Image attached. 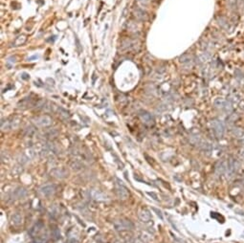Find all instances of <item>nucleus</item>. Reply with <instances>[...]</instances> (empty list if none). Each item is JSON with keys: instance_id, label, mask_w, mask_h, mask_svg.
Here are the masks:
<instances>
[{"instance_id": "1", "label": "nucleus", "mask_w": 244, "mask_h": 243, "mask_svg": "<svg viewBox=\"0 0 244 243\" xmlns=\"http://www.w3.org/2000/svg\"><path fill=\"white\" fill-rule=\"evenodd\" d=\"M212 130L214 132V135L217 138H222L225 132V126L223 124V122L219 120H214L212 122Z\"/></svg>"}, {"instance_id": "2", "label": "nucleus", "mask_w": 244, "mask_h": 243, "mask_svg": "<svg viewBox=\"0 0 244 243\" xmlns=\"http://www.w3.org/2000/svg\"><path fill=\"white\" fill-rule=\"evenodd\" d=\"M214 104L216 108H219V109H222V110H231L232 109V106H231V103L229 101H227L226 100L222 98H217L214 100Z\"/></svg>"}, {"instance_id": "3", "label": "nucleus", "mask_w": 244, "mask_h": 243, "mask_svg": "<svg viewBox=\"0 0 244 243\" xmlns=\"http://www.w3.org/2000/svg\"><path fill=\"white\" fill-rule=\"evenodd\" d=\"M139 117H140V119L143 121V122H145L146 124L151 125L154 124V118L151 116V114L148 113V112L141 111L140 114H139Z\"/></svg>"}, {"instance_id": "4", "label": "nucleus", "mask_w": 244, "mask_h": 243, "mask_svg": "<svg viewBox=\"0 0 244 243\" xmlns=\"http://www.w3.org/2000/svg\"><path fill=\"white\" fill-rule=\"evenodd\" d=\"M129 227H133V225L129 221L119 220L115 223V228L117 230H127V229H129Z\"/></svg>"}, {"instance_id": "5", "label": "nucleus", "mask_w": 244, "mask_h": 243, "mask_svg": "<svg viewBox=\"0 0 244 243\" xmlns=\"http://www.w3.org/2000/svg\"><path fill=\"white\" fill-rule=\"evenodd\" d=\"M51 119L47 116H42V117H39V118H36V122L41 126H47V125H50L51 124Z\"/></svg>"}, {"instance_id": "6", "label": "nucleus", "mask_w": 244, "mask_h": 243, "mask_svg": "<svg viewBox=\"0 0 244 243\" xmlns=\"http://www.w3.org/2000/svg\"><path fill=\"white\" fill-rule=\"evenodd\" d=\"M116 192H117L118 196L123 198V199H125V198H127L128 196V192L127 190V189L123 186L117 187L116 188Z\"/></svg>"}, {"instance_id": "7", "label": "nucleus", "mask_w": 244, "mask_h": 243, "mask_svg": "<svg viewBox=\"0 0 244 243\" xmlns=\"http://www.w3.org/2000/svg\"><path fill=\"white\" fill-rule=\"evenodd\" d=\"M235 160H233V159H230L229 161H228L227 163V171L229 172L230 176H232L233 173L235 172Z\"/></svg>"}, {"instance_id": "8", "label": "nucleus", "mask_w": 244, "mask_h": 243, "mask_svg": "<svg viewBox=\"0 0 244 243\" xmlns=\"http://www.w3.org/2000/svg\"><path fill=\"white\" fill-rule=\"evenodd\" d=\"M135 15H136V17H137L139 20H145L146 18V13L144 12L143 10L141 9V8H139V7L135 8Z\"/></svg>"}, {"instance_id": "9", "label": "nucleus", "mask_w": 244, "mask_h": 243, "mask_svg": "<svg viewBox=\"0 0 244 243\" xmlns=\"http://www.w3.org/2000/svg\"><path fill=\"white\" fill-rule=\"evenodd\" d=\"M54 192H55V187L51 186V185H49V186H45L44 188L41 189V192H42L44 195H51L52 193H54Z\"/></svg>"}, {"instance_id": "10", "label": "nucleus", "mask_w": 244, "mask_h": 243, "mask_svg": "<svg viewBox=\"0 0 244 243\" xmlns=\"http://www.w3.org/2000/svg\"><path fill=\"white\" fill-rule=\"evenodd\" d=\"M26 40H27V38H26L25 36H23V35H22V36H17L16 40H15L14 45H15V46H20V45H22V44H24V43H25Z\"/></svg>"}, {"instance_id": "11", "label": "nucleus", "mask_w": 244, "mask_h": 243, "mask_svg": "<svg viewBox=\"0 0 244 243\" xmlns=\"http://www.w3.org/2000/svg\"><path fill=\"white\" fill-rule=\"evenodd\" d=\"M233 134L237 138H244V130L242 128L235 127V128L233 129Z\"/></svg>"}, {"instance_id": "12", "label": "nucleus", "mask_w": 244, "mask_h": 243, "mask_svg": "<svg viewBox=\"0 0 244 243\" xmlns=\"http://www.w3.org/2000/svg\"><path fill=\"white\" fill-rule=\"evenodd\" d=\"M179 59H180L181 63H183V64L190 63V62L191 61V57L190 55H188V54H184L183 56H181Z\"/></svg>"}, {"instance_id": "13", "label": "nucleus", "mask_w": 244, "mask_h": 243, "mask_svg": "<svg viewBox=\"0 0 244 243\" xmlns=\"http://www.w3.org/2000/svg\"><path fill=\"white\" fill-rule=\"evenodd\" d=\"M76 44H77V48H78V52H80V51H81V49H80V41H78V38H76Z\"/></svg>"}, {"instance_id": "14", "label": "nucleus", "mask_w": 244, "mask_h": 243, "mask_svg": "<svg viewBox=\"0 0 244 243\" xmlns=\"http://www.w3.org/2000/svg\"><path fill=\"white\" fill-rule=\"evenodd\" d=\"M140 1H141L143 4H146V3L148 2V0H140Z\"/></svg>"}, {"instance_id": "15", "label": "nucleus", "mask_w": 244, "mask_h": 243, "mask_svg": "<svg viewBox=\"0 0 244 243\" xmlns=\"http://www.w3.org/2000/svg\"><path fill=\"white\" fill-rule=\"evenodd\" d=\"M240 155H241V157L242 158H244V148H243V150L241 151V153H240Z\"/></svg>"}]
</instances>
